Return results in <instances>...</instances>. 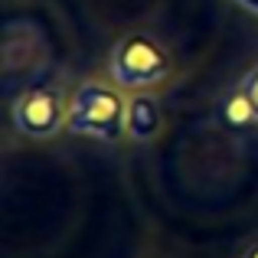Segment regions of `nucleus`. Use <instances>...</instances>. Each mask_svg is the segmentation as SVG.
I'll list each match as a JSON object with an SVG mask.
<instances>
[{
	"mask_svg": "<svg viewBox=\"0 0 258 258\" xmlns=\"http://www.w3.org/2000/svg\"><path fill=\"white\" fill-rule=\"evenodd\" d=\"M66 131L98 141H121L127 134V98L121 95V88L85 79L69 95Z\"/></svg>",
	"mask_w": 258,
	"mask_h": 258,
	"instance_id": "nucleus-1",
	"label": "nucleus"
},
{
	"mask_svg": "<svg viewBox=\"0 0 258 258\" xmlns=\"http://www.w3.org/2000/svg\"><path fill=\"white\" fill-rule=\"evenodd\" d=\"M108 69L118 88L127 92H147L157 88L170 79L173 72V56L160 39H154L151 33H127L111 46V59Z\"/></svg>",
	"mask_w": 258,
	"mask_h": 258,
	"instance_id": "nucleus-2",
	"label": "nucleus"
},
{
	"mask_svg": "<svg viewBox=\"0 0 258 258\" xmlns=\"http://www.w3.org/2000/svg\"><path fill=\"white\" fill-rule=\"evenodd\" d=\"M66 111L69 101H62V92L56 85H33L13 98L10 118L20 134L33 141H49L66 127Z\"/></svg>",
	"mask_w": 258,
	"mask_h": 258,
	"instance_id": "nucleus-3",
	"label": "nucleus"
},
{
	"mask_svg": "<svg viewBox=\"0 0 258 258\" xmlns=\"http://www.w3.org/2000/svg\"><path fill=\"white\" fill-rule=\"evenodd\" d=\"M164 127V111H160V98L151 92H138L127 98V134L134 141H154Z\"/></svg>",
	"mask_w": 258,
	"mask_h": 258,
	"instance_id": "nucleus-4",
	"label": "nucleus"
},
{
	"mask_svg": "<svg viewBox=\"0 0 258 258\" xmlns=\"http://www.w3.org/2000/svg\"><path fill=\"white\" fill-rule=\"evenodd\" d=\"M219 121L229 127V131H248V127L258 124V114H255L252 101L245 98L242 88L222 95V101H219Z\"/></svg>",
	"mask_w": 258,
	"mask_h": 258,
	"instance_id": "nucleus-5",
	"label": "nucleus"
},
{
	"mask_svg": "<svg viewBox=\"0 0 258 258\" xmlns=\"http://www.w3.org/2000/svg\"><path fill=\"white\" fill-rule=\"evenodd\" d=\"M239 88L245 92V98L252 101V108H255V114H258V66H252V69H248L245 76H242Z\"/></svg>",
	"mask_w": 258,
	"mask_h": 258,
	"instance_id": "nucleus-6",
	"label": "nucleus"
},
{
	"mask_svg": "<svg viewBox=\"0 0 258 258\" xmlns=\"http://www.w3.org/2000/svg\"><path fill=\"white\" fill-rule=\"evenodd\" d=\"M232 4H239L242 10H248V13H255V17H258V0H232Z\"/></svg>",
	"mask_w": 258,
	"mask_h": 258,
	"instance_id": "nucleus-7",
	"label": "nucleus"
},
{
	"mask_svg": "<svg viewBox=\"0 0 258 258\" xmlns=\"http://www.w3.org/2000/svg\"><path fill=\"white\" fill-rule=\"evenodd\" d=\"M242 258H258V239L252 242V245L245 248V252H242Z\"/></svg>",
	"mask_w": 258,
	"mask_h": 258,
	"instance_id": "nucleus-8",
	"label": "nucleus"
}]
</instances>
